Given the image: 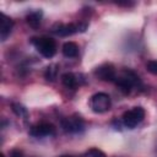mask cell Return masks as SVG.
<instances>
[{
    "instance_id": "obj_2",
    "label": "cell",
    "mask_w": 157,
    "mask_h": 157,
    "mask_svg": "<svg viewBox=\"0 0 157 157\" xmlns=\"http://www.w3.org/2000/svg\"><path fill=\"white\" fill-rule=\"evenodd\" d=\"M32 45L36 48V50L47 59H50L56 53V43L53 38L49 37H34L31 39Z\"/></svg>"
},
{
    "instance_id": "obj_7",
    "label": "cell",
    "mask_w": 157,
    "mask_h": 157,
    "mask_svg": "<svg viewBox=\"0 0 157 157\" xmlns=\"http://www.w3.org/2000/svg\"><path fill=\"white\" fill-rule=\"evenodd\" d=\"M94 76L101 80V81H107V82H114L115 76H117V70L113 64L105 63L99 65L98 67L94 69Z\"/></svg>"
},
{
    "instance_id": "obj_13",
    "label": "cell",
    "mask_w": 157,
    "mask_h": 157,
    "mask_svg": "<svg viewBox=\"0 0 157 157\" xmlns=\"http://www.w3.org/2000/svg\"><path fill=\"white\" fill-rule=\"evenodd\" d=\"M56 75H58V65L56 64H50L49 66H47V69L44 71V77L47 81L53 82L56 78Z\"/></svg>"
},
{
    "instance_id": "obj_16",
    "label": "cell",
    "mask_w": 157,
    "mask_h": 157,
    "mask_svg": "<svg viewBox=\"0 0 157 157\" xmlns=\"http://www.w3.org/2000/svg\"><path fill=\"white\" fill-rule=\"evenodd\" d=\"M146 69L150 74L157 75V60H150L146 63Z\"/></svg>"
},
{
    "instance_id": "obj_6",
    "label": "cell",
    "mask_w": 157,
    "mask_h": 157,
    "mask_svg": "<svg viewBox=\"0 0 157 157\" xmlns=\"http://www.w3.org/2000/svg\"><path fill=\"white\" fill-rule=\"evenodd\" d=\"M61 128L67 134H81L85 130V121L80 115L74 114L61 120Z\"/></svg>"
},
{
    "instance_id": "obj_9",
    "label": "cell",
    "mask_w": 157,
    "mask_h": 157,
    "mask_svg": "<svg viewBox=\"0 0 157 157\" xmlns=\"http://www.w3.org/2000/svg\"><path fill=\"white\" fill-rule=\"evenodd\" d=\"M86 82L83 75L74 74V72H65L61 75V83L69 90H76Z\"/></svg>"
},
{
    "instance_id": "obj_17",
    "label": "cell",
    "mask_w": 157,
    "mask_h": 157,
    "mask_svg": "<svg viewBox=\"0 0 157 157\" xmlns=\"http://www.w3.org/2000/svg\"><path fill=\"white\" fill-rule=\"evenodd\" d=\"M11 157H22V152L20 150H13L11 152Z\"/></svg>"
},
{
    "instance_id": "obj_1",
    "label": "cell",
    "mask_w": 157,
    "mask_h": 157,
    "mask_svg": "<svg viewBox=\"0 0 157 157\" xmlns=\"http://www.w3.org/2000/svg\"><path fill=\"white\" fill-rule=\"evenodd\" d=\"M114 83L125 94H129L132 90L141 86V81L139 76L132 70H129V69H124L120 72H117Z\"/></svg>"
},
{
    "instance_id": "obj_11",
    "label": "cell",
    "mask_w": 157,
    "mask_h": 157,
    "mask_svg": "<svg viewBox=\"0 0 157 157\" xmlns=\"http://www.w3.org/2000/svg\"><path fill=\"white\" fill-rule=\"evenodd\" d=\"M42 16H43V12L40 10L32 11L26 16V22L29 27H32L33 29H37L42 22Z\"/></svg>"
},
{
    "instance_id": "obj_12",
    "label": "cell",
    "mask_w": 157,
    "mask_h": 157,
    "mask_svg": "<svg viewBox=\"0 0 157 157\" xmlns=\"http://www.w3.org/2000/svg\"><path fill=\"white\" fill-rule=\"evenodd\" d=\"M61 52L66 58H76L78 55V45L75 42H65L63 44Z\"/></svg>"
},
{
    "instance_id": "obj_3",
    "label": "cell",
    "mask_w": 157,
    "mask_h": 157,
    "mask_svg": "<svg viewBox=\"0 0 157 157\" xmlns=\"http://www.w3.org/2000/svg\"><path fill=\"white\" fill-rule=\"evenodd\" d=\"M88 23L86 22H75V23H55L52 27V33L59 37H69L76 33H82L87 29Z\"/></svg>"
},
{
    "instance_id": "obj_8",
    "label": "cell",
    "mask_w": 157,
    "mask_h": 157,
    "mask_svg": "<svg viewBox=\"0 0 157 157\" xmlns=\"http://www.w3.org/2000/svg\"><path fill=\"white\" fill-rule=\"evenodd\" d=\"M29 135L32 137H37V139L53 136V135H55V128L50 123H39V124L33 125L29 129Z\"/></svg>"
},
{
    "instance_id": "obj_18",
    "label": "cell",
    "mask_w": 157,
    "mask_h": 157,
    "mask_svg": "<svg viewBox=\"0 0 157 157\" xmlns=\"http://www.w3.org/2000/svg\"><path fill=\"white\" fill-rule=\"evenodd\" d=\"M59 157H72V156H70V155H63V156H59Z\"/></svg>"
},
{
    "instance_id": "obj_15",
    "label": "cell",
    "mask_w": 157,
    "mask_h": 157,
    "mask_svg": "<svg viewBox=\"0 0 157 157\" xmlns=\"http://www.w3.org/2000/svg\"><path fill=\"white\" fill-rule=\"evenodd\" d=\"M82 157H107V156H105V153H104L102 150L93 147V148L87 150V151L82 155Z\"/></svg>"
},
{
    "instance_id": "obj_14",
    "label": "cell",
    "mask_w": 157,
    "mask_h": 157,
    "mask_svg": "<svg viewBox=\"0 0 157 157\" xmlns=\"http://www.w3.org/2000/svg\"><path fill=\"white\" fill-rule=\"evenodd\" d=\"M11 109L12 112L20 117V118H23V119H27L28 118V112H27V108L25 105H22L21 103H12L11 104Z\"/></svg>"
},
{
    "instance_id": "obj_10",
    "label": "cell",
    "mask_w": 157,
    "mask_h": 157,
    "mask_svg": "<svg viewBox=\"0 0 157 157\" xmlns=\"http://www.w3.org/2000/svg\"><path fill=\"white\" fill-rule=\"evenodd\" d=\"M13 28V20L5 13L0 15V39L4 42L11 34Z\"/></svg>"
},
{
    "instance_id": "obj_5",
    "label": "cell",
    "mask_w": 157,
    "mask_h": 157,
    "mask_svg": "<svg viewBox=\"0 0 157 157\" xmlns=\"http://www.w3.org/2000/svg\"><path fill=\"white\" fill-rule=\"evenodd\" d=\"M144 118H145V109L142 107H132L131 109L126 110L123 114L121 121L125 128L134 129L144 120Z\"/></svg>"
},
{
    "instance_id": "obj_4",
    "label": "cell",
    "mask_w": 157,
    "mask_h": 157,
    "mask_svg": "<svg viewBox=\"0 0 157 157\" xmlns=\"http://www.w3.org/2000/svg\"><path fill=\"white\" fill-rule=\"evenodd\" d=\"M110 105H112V99H110L109 94H107L104 92L94 93L90 99V107H91L92 112H94L97 114L108 112L110 109Z\"/></svg>"
}]
</instances>
